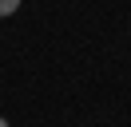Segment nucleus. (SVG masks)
<instances>
[{
  "instance_id": "nucleus-2",
  "label": "nucleus",
  "mask_w": 131,
  "mask_h": 127,
  "mask_svg": "<svg viewBox=\"0 0 131 127\" xmlns=\"http://www.w3.org/2000/svg\"><path fill=\"white\" fill-rule=\"evenodd\" d=\"M0 127H12V123H8V119H4V115H0Z\"/></svg>"
},
{
  "instance_id": "nucleus-1",
  "label": "nucleus",
  "mask_w": 131,
  "mask_h": 127,
  "mask_svg": "<svg viewBox=\"0 0 131 127\" xmlns=\"http://www.w3.org/2000/svg\"><path fill=\"white\" fill-rule=\"evenodd\" d=\"M20 8V0H0V16H12Z\"/></svg>"
}]
</instances>
